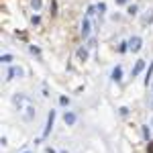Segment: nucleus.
<instances>
[{
    "label": "nucleus",
    "instance_id": "f257e3e1",
    "mask_svg": "<svg viewBox=\"0 0 153 153\" xmlns=\"http://www.w3.org/2000/svg\"><path fill=\"white\" fill-rule=\"evenodd\" d=\"M141 37H131L129 39V49L131 51H139V49H141Z\"/></svg>",
    "mask_w": 153,
    "mask_h": 153
},
{
    "label": "nucleus",
    "instance_id": "f03ea898",
    "mask_svg": "<svg viewBox=\"0 0 153 153\" xmlns=\"http://www.w3.org/2000/svg\"><path fill=\"white\" fill-rule=\"evenodd\" d=\"M53 120H55V110H51L47 117V127H45V131H43V137H47L49 131H51V127H53Z\"/></svg>",
    "mask_w": 153,
    "mask_h": 153
},
{
    "label": "nucleus",
    "instance_id": "7ed1b4c3",
    "mask_svg": "<svg viewBox=\"0 0 153 153\" xmlns=\"http://www.w3.org/2000/svg\"><path fill=\"white\" fill-rule=\"evenodd\" d=\"M23 74H25V71L21 70V68H14V65H12L10 70H8V80H14V78H23Z\"/></svg>",
    "mask_w": 153,
    "mask_h": 153
},
{
    "label": "nucleus",
    "instance_id": "20e7f679",
    "mask_svg": "<svg viewBox=\"0 0 153 153\" xmlns=\"http://www.w3.org/2000/svg\"><path fill=\"white\" fill-rule=\"evenodd\" d=\"M90 31H92V25H90L88 19H84V23H82V37H84V39L90 37Z\"/></svg>",
    "mask_w": 153,
    "mask_h": 153
},
{
    "label": "nucleus",
    "instance_id": "39448f33",
    "mask_svg": "<svg viewBox=\"0 0 153 153\" xmlns=\"http://www.w3.org/2000/svg\"><path fill=\"white\" fill-rule=\"evenodd\" d=\"M143 70H145V61H143V59H139V61L135 63V68H133V71H131V74H133V78H135V76H139V74H141Z\"/></svg>",
    "mask_w": 153,
    "mask_h": 153
},
{
    "label": "nucleus",
    "instance_id": "423d86ee",
    "mask_svg": "<svg viewBox=\"0 0 153 153\" xmlns=\"http://www.w3.org/2000/svg\"><path fill=\"white\" fill-rule=\"evenodd\" d=\"M76 118H78V117H76L74 112H65L63 120H65V125H70V127H71V125H76Z\"/></svg>",
    "mask_w": 153,
    "mask_h": 153
},
{
    "label": "nucleus",
    "instance_id": "0eeeda50",
    "mask_svg": "<svg viewBox=\"0 0 153 153\" xmlns=\"http://www.w3.org/2000/svg\"><path fill=\"white\" fill-rule=\"evenodd\" d=\"M112 80H114V82H120V80H123V70H120V68H114V70H112Z\"/></svg>",
    "mask_w": 153,
    "mask_h": 153
},
{
    "label": "nucleus",
    "instance_id": "6e6552de",
    "mask_svg": "<svg viewBox=\"0 0 153 153\" xmlns=\"http://www.w3.org/2000/svg\"><path fill=\"white\" fill-rule=\"evenodd\" d=\"M78 57L80 59H84V61H86V59H88V51H86V49H78Z\"/></svg>",
    "mask_w": 153,
    "mask_h": 153
},
{
    "label": "nucleus",
    "instance_id": "1a4fd4ad",
    "mask_svg": "<svg viewBox=\"0 0 153 153\" xmlns=\"http://www.w3.org/2000/svg\"><path fill=\"white\" fill-rule=\"evenodd\" d=\"M41 4H43V0H31V6H33L35 10H39V8H41Z\"/></svg>",
    "mask_w": 153,
    "mask_h": 153
},
{
    "label": "nucleus",
    "instance_id": "9d476101",
    "mask_svg": "<svg viewBox=\"0 0 153 153\" xmlns=\"http://www.w3.org/2000/svg\"><path fill=\"white\" fill-rule=\"evenodd\" d=\"M0 61H2V63H10V61H12V55H10V53H4Z\"/></svg>",
    "mask_w": 153,
    "mask_h": 153
},
{
    "label": "nucleus",
    "instance_id": "9b49d317",
    "mask_svg": "<svg viewBox=\"0 0 153 153\" xmlns=\"http://www.w3.org/2000/svg\"><path fill=\"white\" fill-rule=\"evenodd\" d=\"M96 10L100 12V14H102V12H106V4H104V2H100V4H96Z\"/></svg>",
    "mask_w": 153,
    "mask_h": 153
},
{
    "label": "nucleus",
    "instance_id": "f8f14e48",
    "mask_svg": "<svg viewBox=\"0 0 153 153\" xmlns=\"http://www.w3.org/2000/svg\"><path fill=\"white\" fill-rule=\"evenodd\" d=\"M127 12H129L131 16H133V14H137V6H135V4H133V6H129V8H127Z\"/></svg>",
    "mask_w": 153,
    "mask_h": 153
},
{
    "label": "nucleus",
    "instance_id": "ddd939ff",
    "mask_svg": "<svg viewBox=\"0 0 153 153\" xmlns=\"http://www.w3.org/2000/svg\"><path fill=\"white\" fill-rule=\"evenodd\" d=\"M127 49H129V43H120V47H118V51H120V53H125Z\"/></svg>",
    "mask_w": 153,
    "mask_h": 153
},
{
    "label": "nucleus",
    "instance_id": "4468645a",
    "mask_svg": "<svg viewBox=\"0 0 153 153\" xmlns=\"http://www.w3.org/2000/svg\"><path fill=\"white\" fill-rule=\"evenodd\" d=\"M143 137H145V139L151 137V135H149V127H143Z\"/></svg>",
    "mask_w": 153,
    "mask_h": 153
},
{
    "label": "nucleus",
    "instance_id": "2eb2a0df",
    "mask_svg": "<svg viewBox=\"0 0 153 153\" xmlns=\"http://www.w3.org/2000/svg\"><path fill=\"white\" fill-rule=\"evenodd\" d=\"M59 102H61L63 106H65V104H70V100H68V96H61V98H59Z\"/></svg>",
    "mask_w": 153,
    "mask_h": 153
},
{
    "label": "nucleus",
    "instance_id": "dca6fc26",
    "mask_svg": "<svg viewBox=\"0 0 153 153\" xmlns=\"http://www.w3.org/2000/svg\"><path fill=\"white\" fill-rule=\"evenodd\" d=\"M117 4H127V0H117Z\"/></svg>",
    "mask_w": 153,
    "mask_h": 153
},
{
    "label": "nucleus",
    "instance_id": "f3484780",
    "mask_svg": "<svg viewBox=\"0 0 153 153\" xmlns=\"http://www.w3.org/2000/svg\"><path fill=\"white\" fill-rule=\"evenodd\" d=\"M149 106H151V108H153V98H151V102H149Z\"/></svg>",
    "mask_w": 153,
    "mask_h": 153
},
{
    "label": "nucleus",
    "instance_id": "a211bd4d",
    "mask_svg": "<svg viewBox=\"0 0 153 153\" xmlns=\"http://www.w3.org/2000/svg\"><path fill=\"white\" fill-rule=\"evenodd\" d=\"M151 127H153V118H151Z\"/></svg>",
    "mask_w": 153,
    "mask_h": 153
},
{
    "label": "nucleus",
    "instance_id": "6ab92c4d",
    "mask_svg": "<svg viewBox=\"0 0 153 153\" xmlns=\"http://www.w3.org/2000/svg\"><path fill=\"white\" fill-rule=\"evenodd\" d=\"M25 153H31V151H25Z\"/></svg>",
    "mask_w": 153,
    "mask_h": 153
},
{
    "label": "nucleus",
    "instance_id": "aec40b11",
    "mask_svg": "<svg viewBox=\"0 0 153 153\" xmlns=\"http://www.w3.org/2000/svg\"><path fill=\"white\" fill-rule=\"evenodd\" d=\"M61 153H65V151H61Z\"/></svg>",
    "mask_w": 153,
    "mask_h": 153
}]
</instances>
